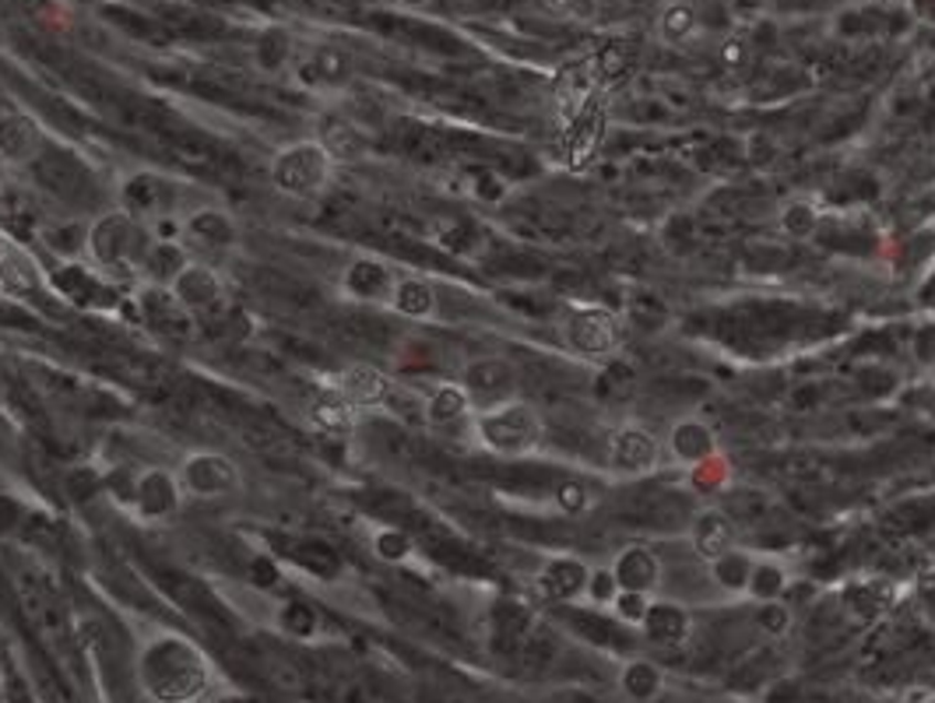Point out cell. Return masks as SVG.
<instances>
[{"instance_id": "1", "label": "cell", "mask_w": 935, "mask_h": 703, "mask_svg": "<svg viewBox=\"0 0 935 703\" xmlns=\"http://www.w3.org/2000/svg\"><path fill=\"white\" fill-rule=\"evenodd\" d=\"M134 672H138L141 693L156 703H198L208 682H212L204 651L180 633H162L148 640Z\"/></svg>"}, {"instance_id": "2", "label": "cell", "mask_w": 935, "mask_h": 703, "mask_svg": "<svg viewBox=\"0 0 935 703\" xmlns=\"http://www.w3.org/2000/svg\"><path fill=\"white\" fill-rule=\"evenodd\" d=\"M148 243L151 230L124 207H109L85 225V257L106 275H138Z\"/></svg>"}, {"instance_id": "3", "label": "cell", "mask_w": 935, "mask_h": 703, "mask_svg": "<svg viewBox=\"0 0 935 703\" xmlns=\"http://www.w3.org/2000/svg\"><path fill=\"white\" fill-rule=\"evenodd\" d=\"M471 436L482 450L496 454V458H528L542 447L545 423L539 408L524 397H510L503 405L479 408L471 412Z\"/></svg>"}, {"instance_id": "4", "label": "cell", "mask_w": 935, "mask_h": 703, "mask_svg": "<svg viewBox=\"0 0 935 703\" xmlns=\"http://www.w3.org/2000/svg\"><path fill=\"white\" fill-rule=\"evenodd\" d=\"M267 173H272V187L281 198L317 201L320 194H328L331 190L338 162H334L331 151L320 145V138H299V141L275 151Z\"/></svg>"}, {"instance_id": "5", "label": "cell", "mask_w": 935, "mask_h": 703, "mask_svg": "<svg viewBox=\"0 0 935 703\" xmlns=\"http://www.w3.org/2000/svg\"><path fill=\"white\" fill-rule=\"evenodd\" d=\"M127 507L130 514L145 521V524H166L173 521L180 510H183V486L177 479L173 468H162V465H145L130 475V486H127Z\"/></svg>"}, {"instance_id": "6", "label": "cell", "mask_w": 935, "mask_h": 703, "mask_svg": "<svg viewBox=\"0 0 935 703\" xmlns=\"http://www.w3.org/2000/svg\"><path fill=\"white\" fill-rule=\"evenodd\" d=\"M177 479L183 486L187 500H225L236 497L243 489V471L240 465L222 450H190L183 454V461L177 465Z\"/></svg>"}, {"instance_id": "7", "label": "cell", "mask_w": 935, "mask_h": 703, "mask_svg": "<svg viewBox=\"0 0 935 703\" xmlns=\"http://www.w3.org/2000/svg\"><path fill=\"white\" fill-rule=\"evenodd\" d=\"M457 384L465 387V394L471 397V408H492L503 405L510 397H521V373L518 366L503 355H479L468 359Z\"/></svg>"}, {"instance_id": "8", "label": "cell", "mask_w": 935, "mask_h": 703, "mask_svg": "<svg viewBox=\"0 0 935 703\" xmlns=\"http://www.w3.org/2000/svg\"><path fill=\"white\" fill-rule=\"evenodd\" d=\"M563 341L584 359H602L619 349L623 341V320L605 307H574L563 324Z\"/></svg>"}, {"instance_id": "9", "label": "cell", "mask_w": 935, "mask_h": 703, "mask_svg": "<svg viewBox=\"0 0 935 703\" xmlns=\"http://www.w3.org/2000/svg\"><path fill=\"white\" fill-rule=\"evenodd\" d=\"M661 454H665L661 440L640 423H626L608 436V468L626 475V479L651 475L661 465Z\"/></svg>"}, {"instance_id": "10", "label": "cell", "mask_w": 935, "mask_h": 703, "mask_svg": "<svg viewBox=\"0 0 935 703\" xmlns=\"http://www.w3.org/2000/svg\"><path fill=\"white\" fill-rule=\"evenodd\" d=\"M169 292H173V299L180 302V307L190 313V317H215L222 310L225 302V281L222 275L212 268V264H201L190 257L187 268L166 285Z\"/></svg>"}, {"instance_id": "11", "label": "cell", "mask_w": 935, "mask_h": 703, "mask_svg": "<svg viewBox=\"0 0 935 703\" xmlns=\"http://www.w3.org/2000/svg\"><path fill=\"white\" fill-rule=\"evenodd\" d=\"M173 198H177L173 180H166L156 169H134L117 187V207L138 215L141 222L151 215H166L173 207Z\"/></svg>"}, {"instance_id": "12", "label": "cell", "mask_w": 935, "mask_h": 703, "mask_svg": "<svg viewBox=\"0 0 935 703\" xmlns=\"http://www.w3.org/2000/svg\"><path fill=\"white\" fill-rule=\"evenodd\" d=\"M397 268H391V264L384 257H352L346 264V271H341L338 278V289L346 299H355V302H380V307H387L391 302V292H394V281H397Z\"/></svg>"}, {"instance_id": "13", "label": "cell", "mask_w": 935, "mask_h": 703, "mask_svg": "<svg viewBox=\"0 0 935 703\" xmlns=\"http://www.w3.org/2000/svg\"><path fill=\"white\" fill-rule=\"evenodd\" d=\"M180 239L204 246V251H233L240 243V222L233 212H225L219 204L190 207L180 222Z\"/></svg>"}, {"instance_id": "14", "label": "cell", "mask_w": 935, "mask_h": 703, "mask_svg": "<svg viewBox=\"0 0 935 703\" xmlns=\"http://www.w3.org/2000/svg\"><path fill=\"white\" fill-rule=\"evenodd\" d=\"M665 454L682 468H703L718 458V433L711 423L697 419V415H686V419L672 423V429H668Z\"/></svg>"}, {"instance_id": "15", "label": "cell", "mask_w": 935, "mask_h": 703, "mask_svg": "<svg viewBox=\"0 0 935 703\" xmlns=\"http://www.w3.org/2000/svg\"><path fill=\"white\" fill-rule=\"evenodd\" d=\"M46 151V135L25 113H0V162L8 166H35Z\"/></svg>"}, {"instance_id": "16", "label": "cell", "mask_w": 935, "mask_h": 703, "mask_svg": "<svg viewBox=\"0 0 935 703\" xmlns=\"http://www.w3.org/2000/svg\"><path fill=\"white\" fill-rule=\"evenodd\" d=\"M334 391L346 397V402L359 412V408H380L391 405L394 397V384L384 370H376L373 363H352L334 376Z\"/></svg>"}, {"instance_id": "17", "label": "cell", "mask_w": 935, "mask_h": 703, "mask_svg": "<svg viewBox=\"0 0 935 703\" xmlns=\"http://www.w3.org/2000/svg\"><path fill=\"white\" fill-rule=\"evenodd\" d=\"M608 566H613L619 587H626V592L655 595L658 587H661V577H665L661 556L655 553V548H647V545H626Z\"/></svg>"}, {"instance_id": "18", "label": "cell", "mask_w": 935, "mask_h": 703, "mask_svg": "<svg viewBox=\"0 0 935 703\" xmlns=\"http://www.w3.org/2000/svg\"><path fill=\"white\" fill-rule=\"evenodd\" d=\"M732 545H739L735 542V521L718 507H703L690 524V548L703 563H711L714 556L729 553Z\"/></svg>"}, {"instance_id": "19", "label": "cell", "mask_w": 935, "mask_h": 703, "mask_svg": "<svg viewBox=\"0 0 935 703\" xmlns=\"http://www.w3.org/2000/svg\"><path fill=\"white\" fill-rule=\"evenodd\" d=\"M640 630H644L647 640L658 643V648H679V643H686L693 633V616L686 613L679 601H658L655 598Z\"/></svg>"}, {"instance_id": "20", "label": "cell", "mask_w": 935, "mask_h": 703, "mask_svg": "<svg viewBox=\"0 0 935 703\" xmlns=\"http://www.w3.org/2000/svg\"><path fill=\"white\" fill-rule=\"evenodd\" d=\"M387 307L405 320H433L440 313V296H436V285L423 275H397Z\"/></svg>"}, {"instance_id": "21", "label": "cell", "mask_w": 935, "mask_h": 703, "mask_svg": "<svg viewBox=\"0 0 935 703\" xmlns=\"http://www.w3.org/2000/svg\"><path fill=\"white\" fill-rule=\"evenodd\" d=\"M141 313L151 328L169 334V338H187L190 331H194V317L180 307L166 285H148V289L141 292Z\"/></svg>"}, {"instance_id": "22", "label": "cell", "mask_w": 935, "mask_h": 703, "mask_svg": "<svg viewBox=\"0 0 935 703\" xmlns=\"http://www.w3.org/2000/svg\"><path fill=\"white\" fill-rule=\"evenodd\" d=\"M587 574L591 566L581 563L577 556H552L545 560L542 574H539V587L556 601H570V598H581L584 587H587Z\"/></svg>"}, {"instance_id": "23", "label": "cell", "mask_w": 935, "mask_h": 703, "mask_svg": "<svg viewBox=\"0 0 935 703\" xmlns=\"http://www.w3.org/2000/svg\"><path fill=\"white\" fill-rule=\"evenodd\" d=\"M471 397L465 394V387L457 380H444L436 384L426 397H423V419L429 426H454L471 419Z\"/></svg>"}, {"instance_id": "24", "label": "cell", "mask_w": 935, "mask_h": 703, "mask_svg": "<svg viewBox=\"0 0 935 703\" xmlns=\"http://www.w3.org/2000/svg\"><path fill=\"white\" fill-rule=\"evenodd\" d=\"M187 246L183 239H162V236H151L148 251L141 257V271L148 278V285H169L183 268H187Z\"/></svg>"}, {"instance_id": "25", "label": "cell", "mask_w": 935, "mask_h": 703, "mask_svg": "<svg viewBox=\"0 0 935 703\" xmlns=\"http://www.w3.org/2000/svg\"><path fill=\"white\" fill-rule=\"evenodd\" d=\"M619 690L629 703H655L665 693V669L651 658H629L619 669Z\"/></svg>"}, {"instance_id": "26", "label": "cell", "mask_w": 935, "mask_h": 703, "mask_svg": "<svg viewBox=\"0 0 935 703\" xmlns=\"http://www.w3.org/2000/svg\"><path fill=\"white\" fill-rule=\"evenodd\" d=\"M753 563H756L753 553L732 545L729 553H721L708 563V577H711L714 587H721L724 595H746L750 577H753Z\"/></svg>"}, {"instance_id": "27", "label": "cell", "mask_w": 935, "mask_h": 703, "mask_svg": "<svg viewBox=\"0 0 935 703\" xmlns=\"http://www.w3.org/2000/svg\"><path fill=\"white\" fill-rule=\"evenodd\" d=\"M293 50H296V43H293L289 29L267 25V29L257 35V40H254V46H251V61H254V67L264 71V74H278V71L289 67Z\"/></svg>"}, {"instance_id": "28", "label": "cell", "mask_w": 935, "mask_h": 703, "mask_svg": "<svg viewBox=\"0 0 935 703\" xmlns=\"http://www.w3.org/2000/svg\"><path fill=\"white\" fill-rule=\"evenodd\" d=\"M791 587V574L785 566H780L777 560H756L753 563V577H750V587L746 595L759 605V601H780L785 598V592Z\"/></svg>"}, {"instance_id": "29", "label": "cell", "mask_w": 935, "mask_h": 703, "mask_svg": "<svg viewBox=\"0 0 935 703\" xmlns=\"http://www.w3.org/2000/svg\"><path fill=\"white\" fill-rule=\"evenodd\" d=\"M819 222H824V215H819V207L806 198H795V201H785L777 212V225L780 233L791 236V239H812L819 233Z\"/></svg>"}, {"instance_id": "30", "label": "cell", "mask_w": 935, "mask_h": 703, "mask_svg": "<svg viewBox=\"0 0 935 703\" xmlns=\"http://www.w3.org/2000/svg\"><path fill=\"white\" fill-rule=\"evenodd\" d=\"M697 25H700L697 8L676 0V4H665L661 14H658V40L665 46H679V43H686L697 32Z\"/></svg>"}, {"instance_id": "31", "label": "cell", "mask_w": 935, "mask_h": 703, "mask_svg": "<svg viewBox=\"0 0 935 703\" xmlns=\"http://www.w3.org/2000/svg\"><path fill=\"white\" fill-rule=\"evenodd\" d=\"M310 415H314V423H317L320 429H328V433H346V429H352L355 408H352L338 391H331V394L317 397L314 408H310Z\"/></svg>"}, {"instance_id": "32", "label": "cell", "mask_w": 935, "mask_h": 703, "mask_svg": "<svg viewBox=\"0 0 935 703\" xmlns=\"http://www.w3.org/2000/svg\"><path fill=\"white\" fill-rule=\"evenodd\" d=\"M320 145L331 151L334 162H346V159H355L362 151V135L346 120H328L320 130Z\"/></svg>"}, {"instance_id": "33", "label": "cell", "mask_w": 935, "mask_h": 703, "mask_svg": "<svg viewBox=\"0 0 935 703\" xmlns=\"http://www.w3.org/2000/svg\"><path fill=\"white\" fill-rule=\"evenodd\" d=\"M302 71L310 74V82H323V85H338L349 78V61L346 53L334 46H320L314 50L310 64H302Z\"/></svg>"}, {"instance_id": "34", "label": "cell", "mask_w": 935, "mask_h": 703, "mask_svg": "<svg viewBox=\"0 0 935 703\" xmlns=\"http://www.w3.org/2000/svg\"><path fill=\"white\" fill-rule=\"evenodd\" d=\"M373 553L384 563H408L415 553V542L401 528H376L373 531Z\"/></svg>"}, {"instance_id": "35", "label": "cell", "mask_w": 935, "mask_h": 703, "mask_svg": "<svg viewBox=\"0 0 935 703\" xmlns=\"http://www.w3.org/2000/svg\"><path fill=\"white\" fill-rule=\"evenodd\" d=\"M651 601H655V595H647V592H626V587H619V595H616V601L608 605V609H613V616L619 619V622H626V626H644V619H647V609H651Z\"/></svg>"}, {"instance_id": "36", "label": "cell", "mask_w": 935, "mask_h": 703, "mask_svg": "<svg viewBox=\"0 0 935 703\" xmlns=\"http://www.w3.org/2000/svg\"><path fill=\"white\" fill-rule=\"evenodd\" d=\"M616 595H619V580H616V574H613V566H591L584 598L595 601V605H602V609H608V605L616 601Z\"/></svg>"}, {"instance_id": "37", "label": "cell", "mask_w": 935, "mask_h": 703, "mask_svg": "<svg viewBox=\"0 0 935 703\" xmlns=\"http://www.w3.org/2000/svg\"><path fill=\"white\" fill-rule=\"evenodd\" d=\"M278 626H281L285 633H293V637H310L317 630V613L310 609V605H302V601H289L278 613Z\"/></svg>"}, {"instance_id": "38", "label": "cell", "mask_w": 935, "mask_h": 703, "mask_svg": "<svg viewBox=\"0 0 935 703\" xmlns=\"http://www.w3.org/2000/svg\"><path fill=\"white\" fill-rule=\"evenodd\" d=\"M756 626H759V630L774 633V637L788 633V626H791L788 605H785V601H759V605H756Z\"/></svg>"}, {"instance_id": "39", "label": "cell", "mask_w": 935, "mask_h": 703, "mask_svg": "<svg viewBox=\"0 0 935 703\" xmlns=\"http://www.w3.org/2000/svg\"><path fill=\"white\" fill-rule=\"evenodd\" d=\"M542 8L556 18H598L602 0H542Z\"/></svg>"}, {"instance_id": "40", "label": "cell", "mask_w": 935, "mask_h": 703, "mask_svg": "<svg viewBox=\"0 0 935 703\" xmlns=\"http://www.w3.org/2000/svg\"><path fill=\"white\" fill-rule=\"evenodd\" d=\"M914 11H918L922 18H935V0H911Z\"/></svg>"}, {"instance_id": "41", "label": "cell", "mask_w": 935, "mask_h": 703, "mask_svg": "<svg viewBox=\"0 0 935 703\" xmlns=\"http://www.w3.org/2000/svg\"><path fill=\"white\" fill-rule=\"evenodd\" d=\"M401 4H405V8H426L429 0H401Z\"/></svg>"}, {"instance_id": "42", "label": "cell", "mask_w": 935, "mask_h": 703, "mask_svg": "<svg viewBox=\"0 0 935 703\" xmlns=\"http://www.w3.org/2000/svg\"><path fill=\"white\" fill-rule=\"evenodd\" d=\"M4 264H8V257H4V243H0V275H4Z\"/></svg>"}, {"instance_id": "43", "label": "cell", "mask_w": 935, "mask_h": 703, "mask_svg": "<svg viewBox=\"0 0 935 703\" xmlns=\"http://www.w3.org/2000/svg\"><path fill=\"white\" fill-rule=\"evenodd\" d=\"M198 703H201V700H198Z\"/></svg>"}]
</instances>
